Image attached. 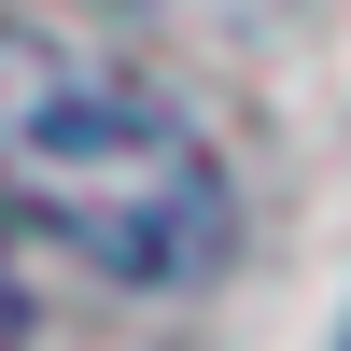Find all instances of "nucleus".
<instances>
[{
	"label": "nucleus",
	"mask_w": 351,
	"mask_h": 351,
	"mask_svg": "<svg viewBox=\"0 0 351 351\" xmlns=\"http://www.w3.org/2000/svg\"><path fill=\"white\" fill-rule=\"evenodd\" d=\"M0 211L127 295H183L239 253V197L211 141L99 43H56L14 14H0Z\"/></svg>",
	"instance_id": "obj_1"
},
{
	"label": "nucleus",
	"mask_w": 351,
	"mask_h": 351,
	"mask_svg": "<svg viewBox=\"0 0 351 351\" xmlns=\"http://www.w3.org/2000/svg\"><path fill=\"white\" fill-rule=\"evenodd\" d=\"M141 14H183V28H253L267 0H141Z\"/></svg>",
	"instance_id": "obj_2"
}]
</instances>
